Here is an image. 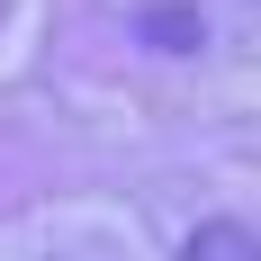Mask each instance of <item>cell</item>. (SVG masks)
Returning a JSON list of instances; mask_svg holds the SVG:
<instances>
[{
    "label": "cell",
    "mask_w": 261,
    "mask_h": 261,
    "mask_svg": "<svg viewBox=\"0 0 261 261\" xmlns=\"http://www.w3.org/2000/svg\"><path fill=\"white\" fill-rule=\"evenodd\" d=\"M189 252H198V261H216V252H243V261H261V234H225V225H207V234H189Z\"/></svg>",
    "instance_id": "cell-1"
}]
</instances>
